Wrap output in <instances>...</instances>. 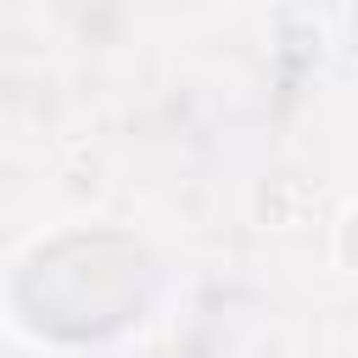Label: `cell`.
Returning a JSON list of instances; mask_svg holds the SVG:
<instances>
[{
  "instance_id": "1",
  "label": "cell",
  "mask_w": 358,
  "mask_h": 358,
  "mask_svg": "<svg viewBox=\"0 0 358 358\" xmlns=\"http://www.w3.org/2000/svg\"><path fill=\"white\" fill-rule=\"evenodd\" d=\"M336 257L347 263V274H358V207H347V218L336 229Z\"/></svg>"
}]
</instances>
